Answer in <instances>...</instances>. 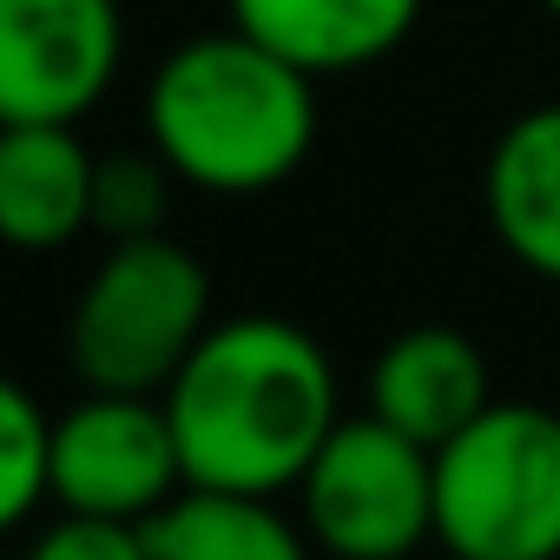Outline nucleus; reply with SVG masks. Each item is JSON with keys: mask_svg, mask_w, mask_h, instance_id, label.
Returning <instances> with one entry per match:
<instances>
[{"mask_svg": "<svg viewBox=\"0 0 560 560\" xmlns=\"http://www.w3.org/2000/svg\"><path fill=\"white\" fill-rule=\"evenodd\" d=\"M47 429L54 416L34 402V389L0 370V534L27 527L47 501Z\"/></svg>", "mask_w": 560, "mask_h": 560, "instance_id": "13", "label": "nucleus"}, {"mask_svg": "<svg viewBox=\"0 0 560 560\" xmlns=\"http://www.w3.org/2000/svg\"><path fill=\"white\" fill-rule=\"evenodd\" d=\"M435 540L455 560H560V416L488 402L435 448Z\"/></svg>", "mask_w": 560, "mask_h": 560, "instance_id": "4", "label": "nucleus"}, {"mask_svg": "<svg viewBox=\"0 0 560 560\" xmlns=\"http://www.w3.org/2000/svg\"><path fill=\"white\" fill-rule=\"evenodd\" d=\"M488 357L448 324H416L402 330L376 370H370V416L389 422L396 435L422 442L429 455L455 442L481 409H488Z\"/></svg>", "mask_w": 560, "mask_h": 560, "instance_id": "8", "label": "nucleus"}, {"mask_svg": "<svg viewBox=\"0 0 560 560\" xmlns=\"http://www.w3.org/2000/svg\"><path fill=\"white\" fill-rule=\"evenodd\" d=\"M481 205L501 237V250L560 284V100L527 106L488 152L481 172Z\"/></svg>", "mask_w": 560, "mask_h": 560, "instance_id": "11", "label": "nucleus"}, {"mask_svg": "<svg viewBox=\"0 0 560 560\" xmlns=\"http://www.w3.org/2000/svg\"><path fill=\"white\" fill-rule=\"evenodd\" d=\"M422 21V0H231V27L311 80L389 60Z\"/></svg>", "mask_w": 560, "mask_h": 560, "instance_id": "9", "label": "nucleus"}, {"mask_svg": "<svg viewBox=\"0 0 560 560\" xmlns=\"http://www.w3.org/2000/svg\"><path fill=\"white\" fill-rule=\"evenodd\" d=\"M185 488L284 494L304 481L337 416V370L291 317H224L165 383Z\"/></svg>", "mask_w": 560, "mask_h": 560, "instance_id": "1", "label": "nucleus"}, {"mask_svg": "<svg viewBox=\"0 0 560 560\" xmlns=\"http://www.w3.org/2000/svg\"><path fill=\"white\" fill-rule=\"evenodd\" d=\"M152 560H311L304 521H291L270 494L178 488L145 521Z\"/></svg>", "mask_w": 560, "mask_h": 560, "instance_id": "12", "label": "nucleus"}, {"mask_svg": "<svg viewBox=\"0 0 560 560\" xmlns=\"http://www.w3.org/2000/svg\"><path fill=\"white\" fill-rule=\"evenodd\" d=\"M185 488L178 435L159 396L86 389L47 429V501L60 514L145 527Z\"/></svg>", "mask_w": 560, "mask_h": 560, "instance_id": "6", "label": "nucleus"}, {"mask_svg": "<svg viewBox=\"0 0 560 560\" xmlns=\"http://www.w3.org/2000/svg\"><path fill=\"white\" fill-rule=\"evenodd\" d=\"M93 178L80 126H0V244L67 250L93 231Z\"/></svg>", "mask_w": 560, "mask_h": 560, "instance_id": "10", "label": "nucleus"}, {"mask_svg": "<svg viewBox=\"0 0 560 560\" xmlns=\"http://www.w3.org/2000/svg\"><path fill=\"white\" fill-rule=\"evenodd\" d=\"M27 560H152V547H145V527H132V521L60 514L54 527L34 534Z\"/></svg>", "mask_w": 560, "mask_h": 560, "instance_id": "15", "label": "nucleus"}, {"mask_svg": "<svg viewBox=\"0 0 560 560\" xmlns=\"http://www.w3.org/2000/svg\"><path fill=\"white\" fill-rule=\"evenodd\" d=\"M119 67V0H0V126H80Z\"/></svg>", "mask_w": 560, "mask_h": 560, "instance_id": "7", "label": "nucleus"}, {"mask_svg": "<svg viewBox=\"0 0 560 560\" xmlns=\"http://www.w3.org/2000/svg\"><path fill=\"white\" fill-rule=\"evenodd\" d=\"M298 508L330 560H409L435 534V455L376 416H350L304 468Z\"/></svg>", "mask_w": 560, "mask_h": 560, "instance_id": "5", "label": "nucleus"}, {"mask_svg": "<svg viewBox=\"0 0 560 560\" xmlns=\"http://www.w3.org/2000/svg\"><path fill=\"white\" fill-rule=\"evenodd\" d=\"M165 205H172V165L145 145V152H106L100 178H93V231L119 237H152L165 231Z\"/></svg>", "mask_w": 560, "mask_h": 560, "instance_id": "14", "label": "nucleus"}, {"mask_svg": "<svg viewBox=\"0 0 560 560\" xmlns=\"http://www.w3.org/2000/svg\"><path fill=\"white\" fill-rule=\"evenodd\" d=\"M145 139L178 185L250 198L284 185L317 145V80L250 34H198L172 47L145 86Z\"/></svg>", "mask_w": 560, "mask_h": 560, "instance_id": "2", "label": "nucleus"}, {"mask_svg": "<svg viewBox=\"0 0 560 560\" xmlns=\"http://www.w3.org/2000/svg\"><path fill=\"white\" fill-rule=\"evenodd\" d=\"M211 324V277L178 237H119L73 298L67 357L86 389L165 396Z\"/></svg>", "mask_w": 560, "mask_h": 560, "instance_id": "3", "label": "nucleus"}, {"mask_svg": "<svg viewBox=\"0 0 560 560\" xmlns=\"http://www.w3.org/2000/svg\"><path fill=\"white\" fill-rule=\"evenodd\" d=\"M540 8H547V14H553V21H560V0H540Z\"/></svg>", "mask_w": 560, "mask_h": 560, "instance_id": "16", "label": "nucleus"}]
</instances>
